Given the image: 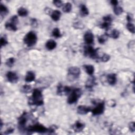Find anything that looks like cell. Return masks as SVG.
Returning <instances> with one entry per match:
<instances>
[{"mask_svg": "<svg viewBox=\"0 0 135 135\" xmlns=\"http://www.w3.org/2000/svg\"><path fill=\"white\" fill-rule=\"evenodd\" d=\"M30 105L40 106L43 105V99L41 91L38 89L33 90L32 95L30 99Z\"/></svg>", "mask_w": 135, "mask_h": 135, "instance_id": "6da1fadb", "label": "cell"}, {"mask_svg": "<svg viewBox=\"0 0 135 135\" xmlns=\"http://www.w3.org/2000/svg\"><path fill=\"white\" fill-rule=\"evenodd\" d=\"M27 131L29 132H38L40 133H51L53 130L51 128H47L43 125L36 124L33 126H29L27 128Z\"/></svg>", "mask_w": 135, "mask_h": 135, "instance_id": "7a4b0ae2", "label": "cell"}, {"mask_svg": "<svg viewBox=\"0 0 135 135\" xmlns=\"http://www.w3.org/2000/svg\"><path fill=\"white\" fill-rule=\"evenodd\" d=\"M38 38L36 34L33 31H30L24 36L23 41L28 47H32L34 46L37 42Z\"/></svg>", "mask_w": 135, "mask_h": 135, "instance_id": "3957f363", "label": "cell"}, {"mask_svg": "<svg viewBox=\"0 0 135 135\" xmlns=\"http://www.w3.org/2000/svg\"><path fill=\"white\" fill-rule=\"evenodd\" d=\"M82 94V90L80 88H76L73 90L68 99V103L70 105H72V104L77 102L79 98H80Z\"/></svg>", "mask_w": 135, "mask_h": 135, "instance_id": "277c9868", "label": "cell"}, {"mask_svg": "<svg viewBox=\"0 0 135 135\" xmlns=\"http://www.w3.org/2000/svg\"><path fill=\"white\" fill-rule=\"evenodd\" d=\"M80 75V70L77 66H71L68 70V79L70 81H74L78 79Z\"/></svg>", "mask_w": 135, "mask_h": 135, "instance_id": "5b68a950", "label": "cell"}, {"mask_svg": "<svg viewBox=\"0 0 135 135\" xmlns=\"http://www.w3.org/2000/svg\"><path fill=\"white\" fill-rule=\"evenodd\" d=\"M84 55L93 59H97L99 58L97 49H95L91 46H88L84 49Z\"/></svg>", "mask_w": 135, "mask_h": 135, "instance_id": "8992f818", "label": "cell"}, {"mask_svg": "<svg viewBox=\"0 0 135 135\" xmlns=\"http://www.w3.org/2000/svg\"><path fill=\"white\" fill-rule=\"evenodd\" d=\"M105 102H100L97 104L96 107L91 110L92 113L94 116H98L101 115L105 111Z\"/></svg>", "mask_w": 135, "mask_h": 135, "instance_id": "52a82bcc", "label": "cell"}, {"mask_svg": "<svg viewBox=\"0 0 135 135\" xmlns=\"http://www.w3.org/2000/svg\"><path fill=\"white\" fill-rule=\"evenodd\" d=\"M7 78L8 81L12 83H16L19 80V77L16 73L12 71H9L7 73Z\"/></svg>", "mask_w": 135, "mask_h": 135, "instance_id": "ba28073f", "label": "cell"}, {"mask_svg": "<svg viewBox=\"0 0 135 135\" xmlns=\"http://www.w3.org/2000/svg\"><path fill=\"white\" fill-rule=\"evenodd\" d=\"M84 41L88 44L93 43L94 41V36L93 33L89 31L85 32L84 35Z\"/></svg>", "mask_w": 135, "mask_h": 135, "instance_id": "9c48e42d", "label": "cell"}, {"mask_svg": "<svg viewBox=\"0 0 135 135\" xmlns=\"http://www.w3.org/2000/svg\"><path fill=\"white\" fill-rule=\"evenodd\" d=\"M27 122V114L24 112L18 119V123L20 128H23L25 127Z\"/></svg>", "mask_w": 135, "mask_h": 135, "instance_id": "30bf717a", "label": "cell"}, {"mask_svg": "<svg viewBox=\"0 0 135 135\" xmlns=\"http://www.w3.org/2000/svg\"><path fill=\"white\" fill-rule=\"evenodd\" d=\"M85 127V125L80 121H77L72 126L73 129L75 132H80L83 130Z\"/></svg>", "mask_w": 135, "mask_h": 135, "instance_id": "8fae6325", "label": "cell"}, {"mask_svg": "<svg viewBox=\"0 0 135 135\" xmlns=\"http://www.w3.org/2000/svg\"><path fill=\"white\" fill-rule=\"evenodd\" d=\"M96 78L94 76H91V77L88 79L85 83V88L88 90H91L93 89L94 85H96Z\"/></svg>", "mask_w": 135, "mask_h": 135, "instance_id": "7c38bea8", "label": "cell"}, {"mask_svg": "<svg viewBox=\"0 0 135 135\" xmlns=\"http://www.w3.org/2000/svg\"><path fill=\"white\" fill-rule=\"evenodd\" d=\"M91 111V109L90 107L85 106H79L77 108V112L80 115H86Z\"/></svg>", "mask_w": 135, "mask_h": 135, "instance_id": "4fadbf2b", "label": "cell"}, {"mask_svg": "<svg viewBox=\"0 0 135 135\" xmlns=\"http://www.w3.org/2000/svg\"><path fill=\"white\" fill-rule=\"evenodd\" d=\"M107 80L108 83L111 85H114L117 83V76L115 73L109 74L107 76Z\"/></svg>", "mask_w": 135, "mask_h": 135, "instance_id": "5bb4252c", "label": "cell"}, {"mask_svg": "<svg viewBox=\"0 0 135 135\" xmlns=\"http://www.w3.org/2000/svg\"><path fill=\"white\" fill-rule=\"evenodd\" d=\"M35 78V73L32 71H28L25 78V81L27 82H31L33 81Z\"/></svg>", "mask_w": 135, "mask_h": 135, "instance_id": "9a60e30c", "label": "cell"}, {"mask_svg": "<svg viewBox=\"0 0 135 135\" xmlns=\"http://www.w3.org/2000/svg\"><path fill=\"white\" fill-rule=\"evenodd\" d=\"M61 13L59 10L53 11L51 13V17L54 21H58L60 20Z\"/></svg>", "mask_w": 135, "mask_h": 135, "instance_id": "2e32d148", "label": "cell"}, {"mask_svg": "<svg viewBox=\"0 0 135 135\" xmlns=\"http://www.w3.org/2000/svg\"><path fill=\"white\" fill-rule=\"evenodd\" d=\"M46 47L47 49L49 50H52L53 49L56 48L57 43L53 40H48L46 43Z\"/></svg>", "mask_w": 135, "mask_h": 135, "instance_id": "e0dca14e", "label": "cell"}, {"mask_svg": "<svg viewBox=\"0 0 135 135\" xmlns=\"http://www.w3.org/2000/svg\"><path fill=\"white\" fill-rule=\"evenodd\" d=\"M85 72L90 76H93L95 71L94 66L92 65H83Z\"/></svg>", "mask_w": 135, "mask_h": 135, "instance_id": "ac0fdd59", "label": "cell"}, {"mask_svg": "<svg viewBox=\"0 0 135 135\" xmlns=\"http://www.w3.org/2000/svg\"><path fill=\"white\" fill-rule=\"evenodd\" d=\"M5 27L8 30L12 31H16L17 30V28L16 27L15 24L12 23L11 22H8L5 23Z\"/></svg>", "mask_w": 135, "mask_h": 135, "instance_id": "d6986e66", "label": "cell"}, {"mask_svg": "<svg viewBox=\"0 0 135 135\" xmlns=\"http://www.w3.org/2000/svg\"><path fill=\"white\" fill-rule=\"evenodd\" d=\"M89 14V11L86 6L82 4L80 6V15L82 17L86 16Z\"/></svg>", "mask_w": 135, "mask_h": 135, "instance_id": "ffe728a7", "label": "cell"}, {"mask_svg": "<svg viewBox=\"0 0 135 135\" xmlns=\"http://www.w3.org/2000/svg\"><path fill=\"white\" fill-rule=\"evenodd\" d=\"M0 12H1V16L4 17L8 14L9 10L5 5H4L3 4H1V5H0Z\"/></svg>", "mask_w": 135, "mask_h": 135, "instance_id": "44dd1931", "label": "cell"}, {"mask_svg": "<svg viewBox=\"0 0 135 135\" xmlns=\"http://www.w3.org/2000/svg\"><path fill=\"white\" fill-rule=\"evenodd\" d=\"M17 13H18V14H19V16L24 17V16H26L28 15V11L26 8L21 7V8L18 9Z\"/></svg>", "mask_w": 135, "mask_h": 135, "instance_id": "7402d4cb", "label": "cell"}, {"mask_svg": "<svg viewBox=\"0 0 135 135\" xmlns=\"http://www.w3.org/2000/svg\"><path fill=\"white\" fill-rule=\"evenodd\" d=\"M72 10V5L70 3L68 2L64 4L63 7V11L65 13H69Z\"/></svg>", "mask_w": 135, "mask_h": 135, "instance_id": "603a6c76", "label": "cell"}, {"mask_svg": "<svg viewBox=\"0 0 135 135\" xmlns=\"http://www.w3.org/2000/svg\"><path fill=\"white\" fill-rule=\"evenodd\" d=\"M52 34L53 36H54V38H60L61 37V36H62V34H61L60 32L59 29L57 28H54L53 30Z\"/></svg>", "mask_w": 135, "mask_h": 135, "instance_id": "cb8c5ba5", "label": "cell"}, {"mask_svg": "<svg viewBox=\"0 0 135 135\" xmlns=\"http://www.w3.org/2000/svg\"><path fill=\"white\" fill-rule=\"evenodd\" d=\"M108 37V36L106 33L105 35L99 36V37H98V42H99L100 44L105 43L106 41L107 40Z\"/></svg>", "mask_w": 135, "mask_h": 135, "instance_id": "d4e9b609", "label": "cell"}, {"mask_svg": "<svg viewBox=\"0 0 135 135\" xmlns=\"http://www.w3.org/2000/svg\"><path fill=\"white\" fill-rule=\"evenodd\" d=\"M109 36H111V38L115 39H118L119 36V32L117 30L114 29L110 33V35H109Z\"/></svg>", "mask_w": 135, "mask_h": 135, "instance_id": "484cf974", "label": "cell"}, {"mask_svg": "<svg viewBox=\"0 0 135 135\" xmlns=\"http://www.w3.org/2000/svg\"><path fill=\"white\" fill-rule=\"evenodd\" d=\"M126 27L128 31L131 33L134 34L135 33V29H134V24L132 23L128 22L126 25Z\"/></svg>", "mask_w": 135, "mask_h": 135, "instance_id": "4316f807", "label": "cell"}, {"mask_svg": "<svg viewBox=\"0 0 135 135\" xmlns=\"http://www.w3.org/2000/svg\"><path fill=\"white\" fill-rule=\"evenodd\" d=\"M114 12L116 15H119L122 13L124 10L120 7H115L114 8Z\"/></svg>", "mask_w": 135, "mask_h": 135, "instance_id": "83f0119b", "label": "cell"}, {"mask_svg": "<svg viewBox=\"0 0 135 135\" xmlns=\"http://www.w3.org/2000/svg\"><path fill=\"white\" fill-rule=\"evenodd\" d=\"M21 91L24 94H28L31 91V87L29 85H24L22 87Z\"/></svg>", "mask_w": 135, "mask_h": 135, "instance_id": "f1b7e54d", "label": "cell"}, {"mask_svg": "<svg viewBox=\"0 0 135 135\" xmlns=\"http://www.w3.org/2000/svg\"><path fill=\"white\" fill-rule=\"evenodd\" d=\"M14 62H15V59L14 58H10L8 59L7 62H6V64L9 67H12L13 65Z\"/></svg>", "mask_w": 135, "mask_h": 135, "instance_id": "f546056e", "label": "cell"}, {"mask_svg": "<svg viewBox=\"0 0 135 135\" xmlns=\"http://www.w3.org/2000/svg\"><path fill=\"white\" fill-rule=\"evenodd\" d=\"M110 57L109 55L107 54H103L102 57L101 58V61L103 62H107L110 60Z\"/></svg>", "mask_w": 135, "mask_h": 135, "instance_id": "4dcf8cb0", "label": "cell"}, {"mask_svg": "<svg viewBox=\"0 0 135 135\" xmlns=\"http://www.w3.org/2000/svg\"><path fill=\"white\" fill-rule=\"evenodd\" d=\"M0 43H1V47L2 48L3 47L5 46L8 43V41L5 36L4 37H2L1 38V40H0Z\"/></svg>", "mask_w": 135, "mask_h": 135, "instance_id": "1f68e13d", "label": "cell"}, {"mask_svg": "<svg viewBox=\"0 0 135 135\" xmlns=\"http://www.w3.org/2000/svg\"><path fill=\"white\" fill-rule=\"evenodd\" d=\"M71 92V89L70 87L68 86H64L63 88V95H68Z\"/></svg>", "mask_w": 135, "mask_h": 135, "instance_id": "d6a6232c", "label": "cell"}, {"mask_svg": "<svg viewBox=\"0 0 135 135\" xmlns=\"http://www.w3.org/2000/svg\"><path fill=\"white\" fill-rule=\"evenodd\" d=\"M111 23H109V22H103V23L101 24V28L102 29H106V30H108V29L110 28V26H111Z\"/></svg>", "mask_w": 135, "mask_h": 135, "instance_id": "836d02e7", "label": "cell"}, {"mask_svg": "<svg viewBox=\"0 0 135 135\" xmlns=\"http://www.w3.org/2000/svg\"><path fill=\"white\" fill-rule=\"evenodd\" d=\"M103 20L104 22H107L111 23V22L112 21V18L111 15H106V16H104L103 17Z\"/></svg>", "mask_w": 135, "mask_h": 135, "instance_id": "e575fe53", "label": "cell"}, {"mask_svg": "<svg viewBox=\"0 0 135 135\" xmlns=\"http://www.w3.org/2000/svg\"><path fill=\"white\" fill-rule=\"evenodd\" d=\"M53 3L54 5H56L57 8H61L63 5V3L60 0H55L53 1Z\"/></svg>", "mask_w": 135, "mask_h": 135, "instance_id": "d590c367", "label": "cell"}, {"mask_svg": "<svg viewBox=\"0 0 135 135\" xmlns=\"http://www.w3.org/2000/svg\"><path fill=\"white\" fill-rule=\"evenodd\" d=\"M18 21H19V20H18V17L16 15H14L13 16H12L10 19V22L14 23L15 25H16L18 23Z\"/></svg>", "mask_w": 135, "mask_h": 135, "instance_id": "8d00e7d4", "label": "cell"}, {"mask_svg": "<svg viewBox=\"0 0 135 135\" xmlns=\"http://www.w3.org/2000/svg\"><path fill=\"white\" fill-rule=\"evenodd\" d=\"M129 128L131 132H134L135 130V125L134 122H130L129 125Z\"/></svg>", "mask_w": 135, "mask_h": 135, "instance_id": "74e56055", "label": "cell"}, {"mask_svg": "<svg viewBox=\"0 0 135 135\" xmlns=\"http://www.w3.org/2000/svg\"><path fill=\"white\" fill-rule=\"evenodd\" d=\"M127 20L128 21V22L132 23L133 21V15L132 14H128L127 16H126Z\"/></svg>", "mask_w": 135, "mask_h": 135, "instance_id": "f35d334b", "label": "cell"}, {"mask_svg": "<svg viewBox=\"0 0 135 135\" xmlns=\"http://www.w3.org/2000/svg\"><path fill=\"white\" fill-rule=\"evenodd\" d=\"M14 131V129H12V128H9V129L6 130L4 133L5 134H10L12 133V132H13Z\"/></svg>", "mask_w": 135, "mask_h": 135, "instance_id": "ab89813d", "label": "cell"}, {"mask_svg": "<svg viewBox=\"0 0 135 135\" xmlns=\"http://www.w3.org/2000/svg\"><path fill=\"white\" fill-rule=\"evenodd\" d=\"M110 3H111V4L112 5L115 6V7H116L118 4V1H117V0H112V1H110Z\"/></svg>", "mask_w": 135, "mask_h": 135, "instance_id": "60d3db41", "label": "cell"}, {"mask_svg": "<svg viewBox=\"0 0 135 135\" xmlns=\"http://www.w3.org/2000/svg\"><path fill=\"white\" fill-rule=\"evenodd\" d=\"M31 22H32V26H34L37 25V21H36V20L35 19H32L31 20Z\"/></svg>", "mask_w": 135, "mask_h": 135, "instance_id": "b9f144b4", "label": "cell"}, {"mask_svg": "<svg viewBox=\"0 0 135 135\" xmlns=\"http://www.w3.org/2000/svg\"><path fill=\"white\" fill-rule=\"evenodd\" d=\"M2 126H3V122H2V120H1V129L2 128Z\"/></svg>", "mask_w": 135, "mask_h": 135, "instance_id": "7bdbcfd3", "label": "cell"}]
</instances>
